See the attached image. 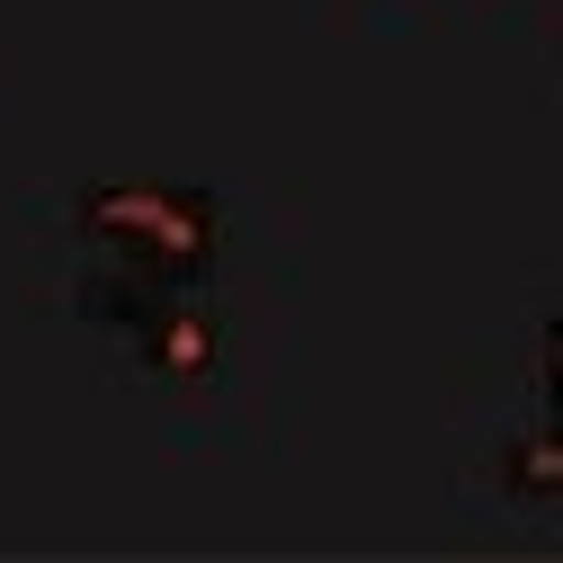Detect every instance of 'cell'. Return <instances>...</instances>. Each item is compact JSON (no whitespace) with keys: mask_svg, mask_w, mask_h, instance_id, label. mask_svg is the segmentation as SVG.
<instances>
[{"mask_svg":"<svg viewBox=\"0 0 563 563\" xmlns=\"http://www.w3.org/2000/svg\"><path fill=\"white\" fill-rule=\"evenodd\" d=\"M528 367H537V402L563 411V313L537 322V358H528Z\"/></svg>","mask_w":563,"mask_h":563,"instance_id":"obj_3","label":"cell"},{"mask_svg":"<svg viewBox=\"0 0 563 563\" xmlns=\"http://www.w3.org/2000/svg\"><path fill=\"white\" fill-rule=\"evenodd\" d=\"M492 483L510 501H528V510H563V411L528 420V430H510L492 448Z\"/></svg>","mask_w":563,"mask_h":563,"instance_id":"obj_2","label":"cell"},{"mask_svg":"<svg viewBox=\"0 0 563 563\" xmlns=\"http://www.w3.org/2000/svg\"><path fill=\"white\" fill-rule=\"evenodd\" d=\"M73 242L90 260L170 277V287H206V268L224 260V197L197 179H81Z\"/></svg>","mask_w":563,"mask_h":563,"instance_id":"obj_1","label":"cell"}]
</instances>
